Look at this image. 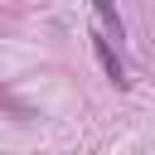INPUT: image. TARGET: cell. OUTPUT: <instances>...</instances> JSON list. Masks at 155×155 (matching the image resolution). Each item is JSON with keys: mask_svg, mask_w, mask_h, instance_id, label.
Here are the masks:
<instances>
[{"mask_svg": "<svg viewBox=\"0 0 155 155\" xmlns=\"http://www.w3.org/2000/svg\"><path fill=\"white\" fill-rule=\"evenodd\" d=\"M92 53H97V63H102V73L116 82V87H126V68H121V58L111 53V44H107V34H92Z\"/></svg>", "mask_w": 155, "mask_h": 155, "instance_id": "1", "label": "cell"}, {"mask_svg": "<svg viewBox=\"0 0 155 155\" xmlns=\"http://www.w3.org/2000/svg\"><path fill=\"white\" fill-rule=\"evenodd\" d=\"M92 15H97V24H102L107 34H116V39H121V15H116V5H111V0H92Z\"/></svg>", "mask_w": 155, "mask_h": 155, "instance_id": "2", "label": "cell"}]
</instances>
